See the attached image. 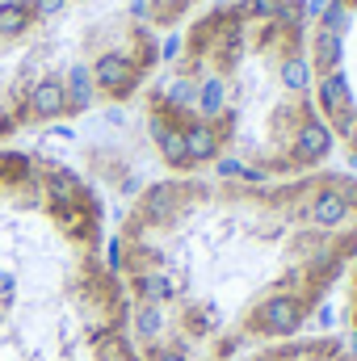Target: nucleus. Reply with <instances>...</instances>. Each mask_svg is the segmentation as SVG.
<instances>
[{"label": "nucleus", "mask_w": 357, "mask_h": 361, "mask_svg": "<svg viewBox=\"0 0 357 361\" xmlns=\"http://www.w3.org/2000/svg\"><path fill=\"white\" fill-rule=\"evenodd\" d=\"M0 328H4V311H0Z\"/></svg>", "instance_id": "nucleus-11"}, {"label": "nucleus", "mask_w": 357, "mask_h": 361, "mask_svg": "<svg viewBox=\"0 0 357 361\" xmlns=\"http://www.w3.org/2000/svg\"><path fill=\"white\" fill-rule=\"evenodd\" d=\"M311 319H315V328H324V332L341 324V319H337V307H332V302H315V311H311Z\"/></svg>", "instance_id": "nucleus-8"}, {"label": "nucleus", "mask_w": 357, "mask_h": 361, "mask_svg": "<svg viewBox=\"0 0 357 361\" xmlns=\"http://www.w3.org/2000/svg\"><path fill=\"white\" fill-rule=\"evenodd\" d=\"M160 63L143 97L147 135L206 130L214 180L269 185L328 164L337 139L311 101L303 0H210L160 42Z\"/></svg>", "instance_id": "nucleus-1"}, {"label": "nucleus", "mask_w": 357, "mask_h": 361, "mask_svg": "<svg viewBox=\"0 0 357 361\" xmlns=\"http://www.w3.org/2000/svg\"><path fill=\"white\" fill-rule=\"evenodd\" d=\"M122 281H126V298H131V302H152V307H169V311L181 302V281L164 269L131 273V277H122Z\"/></svg>", "instance_id": "nucleus-5"}, {"label": "nucleus", "mask_w": 357, "mask_h": 361, "mask_svg": "<svg viewBox=\"0 0 357 361\" xmlns=\"http://www.w3.org/2000/svg\"><path fill=\"white\" fill-rule=\"evenodd\" d=\"M349 332L357 336V307H349Z\"/></svg>", "instance_id": "nucleus-9"}, {"label": "nucleus", "mask_w": 357, "mask_h": 361, "mask_svg": "<svg viewBox=\"0 0 357 361\" xmlns=\"http://www.w3.org/2000/svg\"><path fill=\"white\" fill-rule=\"evenodd\" d=\"M315 302H307L303 294H277V290H261V298L248 307L244 332L265 336V341H290L307 319H311Z\"/></svg>", "instance_id": "nucleus-3"}, {"label": "nucleus", "mask_w": 357, "mask_h": 361, "mask_svg": "<svg viewBox=\"0 0 357 361\" xmlns=\"http://www.w3.org/2000/svg\"><path fill=\"white\" fill-rule=\"evenodd\" d=\"M328 361H353V357H349V353H341V357H328Z\"/></svg>", "instance_id": "nucleus-10"}, {"label": "nucleus", "mask_w": 357, "mask_h": 361, "mask_svg": "<svg viewBox=\"0 0 357 361\" xmlns=\"http://www.w3.org/2000/svg\"><path fill=\"white\" fill-rule=\"evenodd\" d=\"M143 361H193V357H185V353L169 349V345L160 341V345H147V349H143Z\"/></svg>", "instance_id": "nucleus-7"}, {"label": "nucleus", "mask_w": 357, "mask_h": 361, "mask_svg": "<svg viewBox=\"0 0 357 361\" xmlns=\"http://www.w3.org/2000/svg\"><path fill=\"white\" fill-rule=\"evenodd\" d=\"M114 8H122L131 21L152 25V30H173L185 17H193L198 8H206L210 0H105Z\"/></svg>", "instance_id": "nucleus-4"}, {"label": "nucleus", "mask_w": 357, "mask_h": 361, "mask_svg": "<svg viewBox=\"0 0 357 361\" xmlns=\"http://www.w3.org/2000/svg\"><path fill=\"white\" fill-rule=\"evenodd\" d=\"M169 315H173L169 307L131 302V315H126V328H131V332H126V336H131V341H139L143 349H147V345H160V341L169 336V324H173Z\"/></svg>", "instance_id": "nucleus-6"}, {"label": "nucleus", "mask_w": 357, "mask_h": 361, "mask_svg": "<svg viewBox=\"0 0 357 361\" xmlns=\"http://www.w3.org/2000/svg\"><path fill=\"white\" fill-rule=\"evenodd\" d=\"M139 30L105 0H0V139L92 114L101 55Z\"/></svg>", "instance_id": "nucleus-2"}]
</instances>
